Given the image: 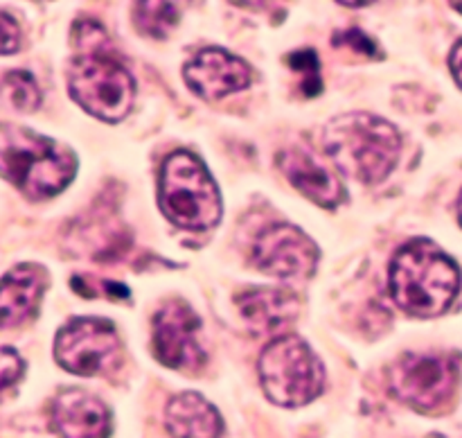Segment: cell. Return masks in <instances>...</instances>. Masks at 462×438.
Here are the masks:
<instances>
[{
    "label": "cell",
    "instance_id": "obj_1",
    "mask_svg": "<svg viewBox=\"0 0 462 438\" xmlns=\"http://www.w3.org/2000/svg\"><path fill=\"white\" fill-rule=\"evenodd\" d=\"M75 57L68 63V93L102 122H120L135 99V81L116 54L108 32L81 18L70 27Z\"/></svg>",
    "mask_w": 462,
    "mask_h": 438
},
{
    "label": "cell",
    "instance_id": "obj_2",
    "mask_svg": "<svg viewBox=\"0 0 462 438\" xmlns=\"http://www.w3.org/2000/svg\"><path fill=\"white\" fill-rule=\"evenodd\" d=\"M388 287L400 310L431 319L445 314L458 296L460 269L436 242L418 238L393 256Z\"/></svg>",
    "mask_w": 462,
    "mask_h": 438
},
{
    "label": "cell",
    "instance_id": "obj_3",
    "mask_svg": "<svg viewBox=\"0 0 462 438\" xmlns=\"http://www.w3.org/2000/svg\"><path fill=\"white\" fill-rule=\"evenodd\" d=\"M323 147L343 174L364 185H374L395 170L402 135L393 122L374 113L352 111L328 122Z\"/></svg>",
    "mask_w": 462,
    "mask_h": 438
},
{
    "label": "cell",
    "instance_id": "obj_4",
    "mask_svg": "<svg viewBox=\"0 0 462 438\" xmlns=\"http://www.w3.org/2000/svg\"><path fill=\"white\" fill-rule=\"evenodd\" d=\"M3 176L32 201L57 197L77 174V156L57 140L21 125L0 129Z\"/></svg>",
    "mask_w": 462,
    "mask_h": 438
},
{
    "label": "cell",
    "instance_id": "obj_5",
    "mask_svg": "<svg viewBox=\"0 0 462 438\" xmlns=\"http://www.w3.org/2000/svg\"><path fill=\"white\" fill-rule=\"evenodd\" d=\"M158 206L174 226L208 230L221 221L224 203L217 181L199 156L176 149L165 158L158 176Z\"/></svg>",
    "mask_w": 462,
    "mask_h": 438
},
{
    "label": "cell",
    "instance_id": "obj_6",
    "mask_svg": "<svg viewBox=\"0 0 462 438\" xmlns=\"http://www.w3.org/2000/svg\"><path fill=\"white\" fill-rule=\"evenodd\" d=\"M260 382L278 406H302L323 393L325 368L310 343L296 334H280L262 350Z\"/></svg>",
    "mask_w": 462,
    "mask_h": 438
},
{
    "label": "cell",
    "instance_id": "obj_7",
    "mask_svg": "<svg viewBox=\"0 0 462 438\" xmlns=\"http://www.w3.org/2000/svg\"><path fill=\"white\" fill-rule=\"evenodd\" d=\"M391 393L418 411H438L458 387V366L442 355L406 352L388 370Z\"/></svg>",
    "mask_w": 462,
    "mask_h": 438
},
{
    "label": "cell",
    "instance_id": "obj_8",
    "mask_svg": "<svg viewBox=\"0 0 462 438\" xmlns=\"http://www.w3.org/2000/svg\"><path fill=\"white\" fill-rule=\"evenodd\" d=\"M120 357V337L116 325L97 316H81L63 325L54 339V359L75 375H99L116 366Z\"/></svg>",
    "mask_w": 462,
    "mask_h": 438
},
{
    "label": "cell",
    "instance_id": "obj_9",
    "mask_svg": "<svg viewBox=\"0 0 462 438\" xmlns=\"http://www.w3.org/2000/svg\"><path fill=\"white\" fill-rule=\"evenodd\" d=\"M153 355L171 370H194L206 364V350L199 341L201 319L185 301H170L153 314Z\"/></svg>",
    "mask_w": 462,
    "mask_h": 438
},
{
    "label": "cell",
    "instance_id": "obj_10",
    "mask_svg": "<svg viewBox=\"0 0 462 438\" xmlns=\"http://www.w3.org/2000/svg\"><path fill=\"white\" fill-rule=\"evenodd\" d=\"M320 251L314 239L293 224H273L257 235L253 262L260 271L280 280L310 278L319 266Z\"/></svg>",
    "mask_w": 462,
    "mask_h": 438
},
{
    "label": "cell",
    "instance_id": "obj_11",
    "mask_svg": "<svg viewBox=\"0 0 462 438\" xmlns=\"http://www.w3.org/2000/svg\"><path fill=\"white\" fill-rule=\"evenodd\" d=\"M183 77L189 90L208 102H215L226 95L248 89L253 81V70L244 59L235 57L228 50L206 48L185 63Z\"/></svg>",
    "mask_w": 462,
    "mask_h": 438
},
{
    "label": "cell",
    "instance_id": "obj_12",
    "mask_svg": "<svg viewBox=\"0 0 462 438\" xmlns=\"http://www.w3.org/2000/svg\"><path fill=\"white\" fill-rule=\"evenodd\" d=\"M52 427L59 438H108L111 411L99 397L68 388L52 402Z\"/></svg>",
    "mask_w": 462,
    "mask_h": 438
},
{
    "label": "cell",
    "instance_id": "obj_13",
    "mask_svg": "<svg viewBox=\"0 0 462 438\" xmlns=\"http://www.w3.org/2000/svg\"><path fill=\"white\" fill-rule=\"evenodd\" d=\"M278 165L282 170V174L289 179V183L298 192L305 194L310 201H314L316 206L337 208L347 199L341 181L323 163H319V158L311 156L305 149H282L278 154Z\"/></svg>",
    "mask_w": 462,
    "mask_h": 438
},
{
    "label": "cell",
    "instance_id": "obj_14",
    "mask_svg": "<svg viewBox=\"0 0 462 438\" xmlns=\"http://www.w3.org/2000/svg\"><path fill=\"white\" fill-rule=\"evenodd\" d=\"M235 303H237L244 323L257 337L287 330L298 319V310H300L296 294L284 287L246 289L235 298Z\"/></svg>",
    "mask_w": 462,
    "mask_h": 438
},
{
    "label": "cell",
    "instance_id": "obj_15",
    "mask_svg": "<svg viewBox=\"0 0 462 438\" xmlns=\"http://www.w3.org/2000/svg\"><path fill=\"white\" fill-rule=\"evenodd\" d=\"M48 287V271L41 265H16L3 275L0 287V314L3 328L25 323L39 312L41 298Z\"/></svg>",
    "mask_w": 462,
    "mask_h": 438
},
{
    "label": "cell",
    "instance_id": "obj_16",
    "mask_svg": "<svg viewBox=\"0 0 462 438\" xmlns=\"http://www.w3.org/2000/svg\"><path fill=\"white\" fill-rule=\"evenodd\" d=\"M167 432L174 438H221L224 420L217 406H212L199 393H179L165 409Z\"/></svg>",
    "mask_w": 462,
    "mask_h": 438
},
{
    "label": "cell",
    "instance_id": "obj_17",
    "mask_svg": "<svg viewBox=\"0 0 462 438\" xmlns=\"http://www.w3.org/2000/svg\"><path fill=\"white\" fill-rule=\"evenodd\" d=\"M179 7L174 3H135L134 25L149 39H167L170 32L179 25Z\"/></svg>",
    "mask_w": 462,
    "mask_h": 438
},
{
    "label": "cell",
    "instance_id": "obj_18",
    "mask_svg": "<svg viewBox=\"0 0 462 438\" xmlns=\"http://www.w3.org/2000/svg\"><path fill=\"white\" fill-rule=\"evenodd\" d=\"M3 90L7 102L16 111L32 113L41 107V89L36 84L34 75L25 70H9L3 77Z\"/></svg>",
    "mask_w": 462,
    "mask_h": 438
},
{
    "label": "cell",
    "instance_id": "obj_19",
    "mask_svg": "<svg viewBox=\"0 0 462 438\" xmlns=\"http://www.w3.org/2000/svg\"><path fill=\"white\" fill-rule=\"evenodd\" d=\"M0 373H3V387L5 388H9L14 382H18V379H21V375L25 373V361H23V357L18 355L12 346L3 348Z\"/></svg>",
    "mask_w": 462,
    "mask_h": 438
},
{
    "label": "cell",
    "instance_id": "obj_20",
    "mask_svg": "<svg viewBox=\"0 0 462 438\" xmlns=\"http://www.w3.org/2000/svg\"><path fill=\"white\" fill-rule=\"evenodd\" d=\"M334 45H347V48H355L356 52L368 54V57H374V54H377L374 41L359 30H347L343 32V34H337L334 36Z\"/></svg>",
    "mask_w": 462,
    "mask_h": 438
},
{
    "label": "cell",
    "instance_id": "obj_21",
    "mask_svg": "<svg viewBox=\"0 0 462 438\" xmlns=\"http://www.w3.org/2000/svg\"><path fill=\"white\" fill-rule=\"evenodd\" d=\"M289 66L300 70L305 75V79H311L314 84L320 86L319 79V59H316L314 50H300V52H293L289 57Z\"/></svg>",
    "mask_w": 462,
    "mask_h": 438
},
{
    "label": "cell",
    "instance_id": "obj_22",
    "mask_svg": "<svg viewBox=\"0 0 462 438\" xmlns=\"http://www.w3.org/2000/svg\"><path fill=\"white\" fill-rule=\"evenodd\" d=\"M0 21H3V54L16 52L21 48V27H18V23L14 21L7 9L3 12Z\"/></svg>",
    "mask_w": 462,
    "mask_h": 438
},
{
    "label": "cell",
    "instance_id": "obj_23",
    "mask_svg": "<svg viewBox=\"0 0 462 438\" xmlns=\"http://www.w3.org/2000/svg\"><path fill=\"white\" fill-rule=\"evenodd\" d=\"M449 68H451V72H454V77H456V81H458V86L462 89V39L454 45V50H451Z\"/></svg>",
    "mask_w": 462,
    "mask_h": 438
},
{
    "label": "cell",
    "instance_id": "obj_24",
    "mask_svg": "<svg viewBox=\"0 0 462 438\" xmlns=\"http://www.w3.org/2000/svg\"><path fill=\"white\" fill-rule=\"evenodd\" d=\"M458 219H460V224H462V192H460V199H458Z\"/></svg>",
    "mask_w": 462,
    "mask_h": 438
},
{
    "label": "cell",
    "instance_id": "obj_25",
    "mask_svg": "<svg viewBox=\"0 0 462 438\" xmlns=\"http://www.w3.org/2000/svg\"><path fill=\"white\" fill-rule=\"evenodd\" d=\"M451 7H454L456 12H460V14H462V3H451Z\"/></svg>",
    "mask_w": 462,
    "mask_h": 438
}]
</instances>
